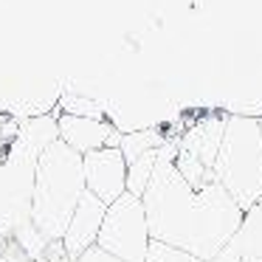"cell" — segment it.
I'll return each mask as SVG.
<instances>
[{
  "mask_svg": "<svg viewBox=\"0 0 262 262\" xmlns=\"http://www.w3.org/2000/svg\"><path fill=\"white\" fill-rule=\"evenodd\" d=\"M223 130H226V116H206V119L194 121L186 133L178 136V149L194 155L200 164L211 169L223 141Z\"/></svg>",
  "mask_w": 262,
  "mask_h": 262,
  "instance_id": "obj_9",
  "label": "cell"
},
{
  "mask_svg": "<svg viewBox=\"0 0 262 262\" xmlns=\"http://www.w3.org/2000/svg\"><path fill=\"white\" fill-rule=\"evenodd\" d=\"M209 262H243V259H239V254H237V248H234V245L231 243H226V245H223V248L220 251H217V254L214 256H211V259Z\"/></svg>",
  "mask_w": 262,
  "mask_h": 262,
  "instance_id": "obj_17",
  "label": "cell"
},
{
  "mask_svg": "<svg viewBox=\"0 0 262 262\" xmlns=\"http://www.w3.org/2000/svg\"><path fill=\"white\" fill-rule=\"evenodd\" d=\"M259 133H262V119H259Z\"/></svg>",
  "mask_w": 262,
  "mask_h": 262,
  "instance_id": "obj_18",
  "label": "cell"
},
{
  "mask_svg": "<svg viewBox=\"0 0 262 262\" xmlns=\"http://www.w3.org/2000/svg\"><path fill=\"white\" fill-rule=\"evenodd\" d=\"M59 113H74V116H91V119H102L104 110L99 102L93 99H82V96H62L59 99Z\"/></svg>",
  "mask_w": 262,
  "mask_h": 262,
  "instance_id": "obj_15",
  "label": "cell"
},
{
  "mask_svg": "<svg viewBox=\"0 0 262 262\" xmlns=\"http://www.w3.org/2000/svg\"><path fill=\"white\" fill-rule=\"evenodd\" d=\"M104 211H107V203L99 200L93 192H82L79 203H76L74 214L68 220V228L62 234V248L71 259L88 251L91 245H96V237H99V228H102V220H104Z\"/></svg>",
  "mask_w": 262,
  "mask_h": 262,
  "instance_id": "obj_8",
  "label": "cell"
},
{
  "mask_svg": "<svg viewBox=\"0 0 262 262\" xmlns=\"http://www.w3.org/2000/svg\"><path fill=\"white\" fill-rule=\"evenodd\" d=\"M211 172L243 211L262 198V133L256 116H226V130Z\"/></svg>",
  "mask_w": 262,
  "mask_h": 262,
  "instance_id": "obj_4",
  "label": "cell"
},
{
  "mask_svg": "<svg viewBox=\"0 0 262 262\" xmlns=\"http://www.w3.org/2000/svg\"><path fill=\"white\" fill-rule=\"evenodd\" d=\"M0 127H3V116H0Z\"/></svg>",
  "mask_w": 262,
  "mask_h": 262,
  "instance_id": "obj_19",
  "label": "cell"
},
{
  "mask_svg": "<svg viewBox=\"0 0 262 262\" xmlns=\"http://www.w3.org/2000/svg\"><path fill=\"white\" fill-rule=\"evenodd\" d=\"M0 262H37L9 228L0 226Z\"/></svg>",
  "mask_w": 262,
  "mask_h": 262,
  "instance_id": "obj_14",
  "label": "cell"
},
{
  "mask_svg": "<svg viewBox=\"0 0 262 262\" xmlns=\"http://www.w3.org/2000/svg\"><path fill=\"white\" fill-rule=\"evenodd\" d=\"M178 136L158 147V164L141 194L149 237L209 262L243 223V209L217 181L192 189L175 169Z\"/></svg>",
  "mask_w": 262,
  "mask_h": 262,
  "instance_id": "obj_1",
  "label": "cell"
},
{
  "mask_svg": "<svg viewBox=\"0 0 262 262\" xmlns=\"http://www.w3.org/2000/svg\"><path fill=\"white\" fill-rule=\"evenodd\" d=\"M71 262H124V259H119V256H113V254H107V251H102L99 245H91L88 251H82L76 259H71Z\"/></svg>",
  "mask_w": 262,
  "mask_h": 262,
  "instance_id": "obj_16",
  "label": "cell"
},
{
  "mask_svg": "<svg viewBox=\"0 0 262 262\" xmlns=\"http://www.w3.org/2000/svg\"><path fill=\"white\" fill-rule=\"evenodd\" d=\"M228 243L237 248L243 262H262V198L243 211V223Z\"/></svg>",
  "mask_w": 262,
  "mask_h": 262,
  "instance_id": "obj_10",
  "label": "cell"
},
{
  "mask_svg": "<svg viewBox=\"0 0 262 262\" xmlns=\"http://www.w3.org/2000/svg\"><path fill=\"white\" fill-rule=\"evenodd\" d=\"M155 164H158V149H149V152L138 155L136 161H130V164H127V192L141 198L147 183H149V178H152Z\"/></svg>",
  "mask_w": 262,
  "mask_h": 262,
  "instance_id": "obj_12",
  "label": "cell"
},
{
  "mask_svg": "<svg viewBox=\"0 0 262 262\" xmlns=\"http://www.w3.org/2000/svg\"><path fill=\"white\" fill-rule=\"evenodd\" d=\"M166 141V136L155 127H147V130H133V133H121V141H119V149L124 155V161H136L138 155L149 152V149H158L161 144Z\"/></svg>",
  "mask_w": 262,
  "mask_h": 262,
  "instance_id": "obj_11",
  "label": "cell"
},
{
  "mask_svg": "<svg viewBox=\"0 0 262 262\" xmlns=\"http://www.w3.org/2000/svg\"><path fill=\"white\" fill-rule=\"evenodd\" d=\"M82 175H85V189L104 203H113L119 194L127 192V161L119 147H99L85 152Z\"/></svg>",
  "mask_w": 262,
  "mask_h": 262,
  "instance_id": "obj_6",
  "label": "cell"
},
{
  "mask_svg": "<svg viewBox=\"0 0 262 262\" xmlns=\"http://www.w3.org/2000/svg\"><path fill=\"white\" fill-rule=\"evenodd\" d=\"M82 192H85L82 152L54 138L37 158L34 194H31V223L48 243L62 239Z\"/></svg>",
  "mask_w": 262,
  "mask_h": 262,
  "instance_id": "obj_3",
  "label": "cell"
},
{
  "mask_svg": "<svg viewBox=\"0 0 262 262\" xmlns=\"http://www.w3.org/2000/svg\"><path fill=\"white\" fill-rule=\"evenodd\" d=\"M54 116H57V138L82 155L99 147H119L121 141V133L104 119L74 116V113H54Z\"/></svg>",
  "mask_w": 262,
  "mask_h": 262,
  "instance_id": "obj_7",
  "label": "cell"
},
{
  "mask_svg": "<svg viewBox=\"0 0 262 262\" xmlns=\"http://www.w3.org/2000/svg\"><path fill=\"white\" fill-rule=\"evenodd\" d=\"M57 138V116L42 113L17 124L9 141H0V226L17 237L29 231L37 158Z\"/></svg>",
  "mask_w": 262,
  "mask_h": 262,
  "instance_id": "obj_2",
  "label": "cell"
},
{
  "mask_svg": "<svg viewBox=\"0 0 262 262\" xmlns=\"http://www.w3.org/2000/svg\"><path fill=\"white\" fill-rule=\"evenodd\" d=\"M149 228H147V214H144L141 198L124 192L107 203L102 228H99L96 245L107 254L119 256L124 262H144L149 245Z\"/></svg>",
  "mask_w": 262,
  "mask_h": 262,
  "instance_id": "obj_5",
  "label": "cell"
},
{
  "mask_svg": "<svg viewBox=\"0 0 262 262\" xmlns=\"http://www.w3.org/2000/svg\"><path fill=\"white\" fill-rule=\"evenodd\" d=\"M144 262H206V259H200V256H194V254H189V251L178 248V245L161 243V239H149Z\"/></svg>",
  "mask_w": 262,
  "mask_h": 262,
  "instance_id": "obj_13",
  "label": "cell"
}]
</instances>
